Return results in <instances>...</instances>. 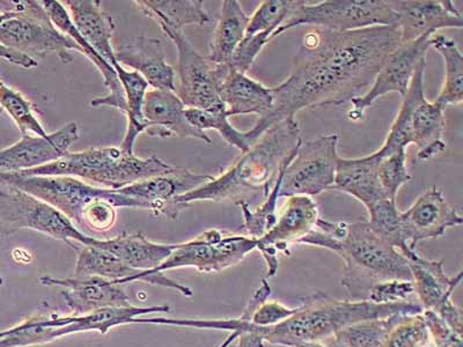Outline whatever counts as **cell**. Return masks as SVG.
Masks as SVG:
<instances>
[{"instance_id":"obj_1","label":"cell","mask_w":463,"mask_h":347,"mask_svg":"<svg viewBox=\"0 0 463 347\" xmlns=\"http://www.w3.org/2000/svg\"><path fill=\"white\" fill-rule=\"evenodd\" d=\"M401 43L399 28L376 26L353 32L308 27L282 84L270 87L274 107L245 131L250 147L275 124L300 110L341 106L370 89L384 61Z\"/></svg>"},{"instance_id":"obj_2","label":"cell","mask_w":463,"mask_h":347,"mask_svg":"<svg viewBox=\"0 0 463 347\" xmlns=\"http://www.w3.org/2000/svg\"><path fill=\"white\" fill-rule=\"evenodd\" d=\"M301 139L299 123L289 117L275 124L219 177L177 197L174 202L188 209L194 202H230L240 205L256 197L267 198L280 173L296 155Z\"/></svg>"},{"instance_id":"obj_3","label":"cell","mask_w":463,"mask_h":347,"mask_svg":"<svg viewBox=\"0 0 463 347\" xmlns=\"http://www.w3.org/2000/svg\"><path fill=\"white\" fill-rule=\"evenodd\" d=\"M300 245L325 248L345 260L342 286L354 300L369 299L372 288L390 280L412 282L409 259L372 230L369 222H330L318 219Z\"/></svg>"},{"instance_id":"obj_4","label":"cell","mask_w":463,"mask_h":347,"mask_svg":"<svg viewBox=\"0 0 463 347\" xmlns=\"http://www.w3.org/2000/svg\"><path fill=\"white\" fill-rule=\"evenodd\" d=\"M421 305L412 301L395 304H374L369 300L333 299L317 292L305 297L296 313L279 324L266 328L251 325L241 318L224 321V330L232 333H256L264 342L293 347L303 342H325L347 325L358 322L394 315H416L423 313Z\"/></svg>"},{"instance_id":"obj_5","label":"cell","mask_w":463,"mask_h":347,"mask_svg":"<svg viewBox=\"0 0 463 347\" xmlns=\"http://www.w3.org/2000/svg\"><path fill=\"white\" fill-rule=\"evenodd\" d=\"M174 169L175 167L156 156L140 159L135 155L123 152L119 147H106L68 152L53 163L18 174L24 176L80 177L109 190H119Z\"/></svg>"},{"instance_id":"obj_6","label":"cell","mask_w":463,"mask_h":347,"mask_svg":"<svg viewBox=\"0 0 463 347\" xmlns=\"http://www.w3.org/2000/svg\"><path fill=\"white\" fill-rule=\"evenodd\" d=\"M425 70L427 57L417 65L398 116L378 150L382 155L405 150L411 145L419 148V159L421 161L436 158L445 152V109L425 98Z\"/></svg>"},{"instance_id":"obj_7","label":"cell","mask_w":463,"mask_h":347,"mask_svg":"<svg viewBox=\"0 0 463 347\" xmlns=\"http://www.w3.org/2000/svg\"><path fill=\"white\" fill-rule=\"evenodd\" d=\"M0 184L22 190L48 202L72 222L82 226L86 213L99 202H109L114 208L143 209L160 214L152 202L122 195L116 190L100 189L71 176H24L0 172Z\"/></svg>"},{"instance_id":"obj_8","label":"cell","mask_w":463,"mask_h":347,"mask_svg":"<svg viewBox=\"0 0 463 347\" xmlns=\"http://www.w3.org/2000/svg\"><path fill=\"white\" fill-rule=\"evenodd\" d=\"M12 7L0 11V44L31 58L55 53L61 61H73L71 52L82 49L58 29L36 0L11 2Z\"/></svg>"},{"instance_id":"obj_9","label":"cell","mask_w":463,"mask_h":347,"mask_svg":"<svg viewBox=\"0 0 463 347\" xmlns=\"http://www.w3.org/2000/svg\"><path fill=\"white\" fill-rule=\"evenodd\" d=\"M258 247V239L242 234L225 233L219 230H209L192 241L175 245L171 256L155 270L118 280L115 284L148 283V276L163 274L164 271L180 267H195L204 274H216L237 266Z\"/></svg>"},{"instance_id":"obj_10","label":"cell","mask_w":463,"mask_h":347,"mask_svg":"<svg viewBox=\"0 0 463 347\" xmlns=\"http://www.w3.org/2000/svg\"><path fill=\"white\" fill-rule=\"evenodd\" d=\"M23 230L40 231L76 251L80 249L74 242L82 246H95L98 242V239L81 233L68 217L48 202L22 190L7 188L0 192V237H11Z\"/></svg>"},{"instance_id":"obj_11","label":"cell","mask_w":463,"mask_h":347,"mask_svg":"<svg viewBox=\"0 0 463 347\" xmlns=\"http://www.w3.org/2000/svg\"><path fill=\"white\" fill-rule=\"evenodd\" d=\"M395 26L391 0H326L305 2L272 34L271 40L289 29L307 26L334 32H353L376 26Z\"/></svg>"},{"instance_id":"obj_12","label":"cell","mask_w":463,"mask_h":347,"mask_svg":"<svg viewBox=\"0 0 463 347\" xmlns=\"http://www.w3.org/2000/svg\"><path fill=\"white\" fill-rule=\"evenodd\" d=\"M177 49L175 94L185 108L208 109L221 100L229 64H217L198 52L184 31L160 27Z\"/></svg>"},{"instance_id":"obj_13","label":"cell","mask_w":463,"mask_h":347,"mask_svg":"<svg viewBox=\"0 0 463 347\" xmlns=\"http://www.w3.org/2000/svg\"><path fill=\"white\" fill-rule=\"evenodd\" d=\"M338 135L301 142L280 182L279 198L317 196L332 189L338 159Z\"/></svg>"},{"instance_id":"obj_14","label":"cell","mask_w":463,"mask_h":347,"mask_svg":"<svg viewBox=\"0 0 463 347\" xmlns=\"http://www.w3.org/2000/svg\"><path fill=\"white\" fill-rule=\"evenodd\" d=\"M432 35L427 34L411 42L400 43L399 47L388 56L366 93L351 101L354 110L349 113L350 119L354 121L361 119L364 111L383 95L398 93L401 98L404 97L417 65L427 57V52L431 48L430 39Z\"/></svg>"},{"instance_id":"obj_15","label":"cell","mask_w":463,"mask_h":347,"mask_svg":"<svg viewBox=\"0 0 463 347\" xmlns=\"http://www.w3.org/2000/svg\"><path fill=\"white\" fill-rule=\"evenodd\" d=\"M320 219L318 208L312 197L293 196L285 202L274 227L258 239V247L268 266L267 277L279 271V254L289 256V247L299 243L314 230Z\"/></svg>"},{"instance_id":"obj_16","label":"cell","mask_w":463,"mask_h":347,"mask_svg":"<svg viewBox=\"0 0 463 347\" xmlns=\"http://www.w3.org/2000/svg\"><path fill=\"white\" fill-rule=\"evenodd\" d=\"M412 276L413 288L420 297L421 307L431 311L449 325L450 328L462 334L461 309L450 300L454 289L462 282L463 272L449 278L444 271L442 260H428L417 255L409 259Z\"/></svg>"},{"instance_id":"obj_17","label":"cell","mask_w":463,"mask_h":347,"mask_svg":"<svg viewBox=\"0 0 463 347\" xmlns=\"http://www.w3.org/2000/svg\"><path fill=\"white\" fill-rule=\"evenodd\" d=\"M462 222L458 210L446 202L437 187L428 190L411 209L401 212L402 237L411 251H415L417 243L441 238L450 227L461 226Z\"/></svg>"},{"instance_id":"obj_18","label":"cell","mask_w":463,"mask_h":347,"mask_svg":"<svg viewBox=\"0 0 463 347\" xmlns=\"http://www.w3.org/2000/svg\"><path fill=\"white\" fill-rule=\"evenodd\" d=\"M401 43L411 42L445 28H462L460 12L450 0H391Z\"/></svg>"},{"instance_id":"obj_19","label":"cell","mask_w":463,"mask_h":347,"mask_svg":"<svg viewBox=\"0 0 463 347\" xmlns=\"http://www.w3.org/2000/svg\"><path fill=\"white\" fill-rule=\"evenodd\" d=\"M78 139L80 127L76 122L65 124L49 138L23 136L18 143L0 151V172L20 173L53 163L64 156Z\"/></svg>"},{"instance_id":"obj_20","label":"cell","mask_w":463,"mask_h":347,"mask_svg":"<svg viewBox=\"0 0 463 347\" xmlns=\"http://www.w3.org/2000/svg\"><path fill=\"white\" fill-rule=\"evenodd\" d=\"M40 282L45 286L61 287V295L74 316L87 315L107 308L131 307L129 296L119 285L101 277L57 279L44 276L41 277Z\"/></svg>"},{"instance_id":"obj_21","label":"cell","mask_w":463,"mask_h":347,"mask_svg":"<svg viewBox=\"0 0 463 347\" xmlns=\"http://www.w3.org/2000/svg\"><path fill=\"white\" fill-rule=\"evenodd\" d=\"M213 179V176L200 175L188 169L175 167L172 172L136 182L116 192L136 200L152 202L158 206L160 214L169 219H176L185 208L184 205L175 204L174 201Z\"/></svg>"},{"instance_id":"obj_22","label":"cell","mask_w":463,"mask_h":347,"mask_svg":"<svg viewBox=\"0 0 463 347\" xmlns=\"http://www.w3.org/2000/svg\"><path fill=\"white\" fill-rule=\"evenodd\" d=\"M184 111L185 106L175 92L147 90L143 107L144 117L150 124L147 135L159 138L177 136L180 138H194L209 145L213 144V140L204 131L189 123Z\"/></svg>"},{"instance_id":"obj_23","label":"cell","mask_w":463,"mask_h":347,"mask_svg":"<svg viewBox=\"0 0 463 347\" xmlns=\"http://www.w3.org/2000/svg\"><path fill=\"white\" fill-rule=\"evenodd\" d=\"M115 57L119 65L139 73L153 89L175 92V72L166 61L160 40L137 37L131 44L119 47Z\"/></svg>"},{"instance_id":"obj_24","label":"cell","mask_w":463,"mask_h":347,"mask_svg":"<svg viewBox=\"0 0 463 347\" xmlns=\"http://www.w3.org/2000/svg\"><path fill=\"white\" fill-rule=\"evenodd\" d=\"M70 8V18L82 40L111 68L118 64L111 45L116 23L103 10L100 0H65Z\"/></svg>"},{"instance_id":"obj_25","label":"cell","mask_w":463,"mask_h":347,"mask_svg":"<svg viewBox=\"0 0 463 347\" xmlns=\"http://www.w3.org/2000/svg\"><path fill=\"white\" fill-rule=\"evenodd\" d=\"M379 161L376 152L357 159L338 156L332 189L354 197L367 211L376 202L388 200L379 181Z\"/></svg>"},{"instance_id":"obj_26","label":"cell","mask_w":463,"mask_h":347,"mask_svg":"<svg viewBox=\"0 0 463 347\" xmlns=\"http://www.w3.org/2000/svg\"><path fill=\"white\" fill-rule=\"evenodd\" d=\"M41 4H43L44 10L47 11L49 18H51L52 23L55 24V26L60 29L63 34L69 36L70 39L73 40L74 42L80 45L82 49V55L89 58V60L97 66V69L102 74L105 86L109 87L110 90L109 94L106 95V97L95 98L94 100L90 102V106H109L111 107V108L121 110L122 113L126 114V94H124L123 87L121 82L118 80V74H116L115 70L111 68L107 61H103L102 58L99 56L84 40H82L80 33H78L77 29L74 28L68 11H66L65 7L61 5V3L56 2V0H43Z\"/></svg>"},{"instance_id":"obj_27","label":"cell","mask_w":463,"mask_h":347,"mask_svg":"<svg viewBox=\"0 0 463 347\" xmlns=\"http://www.w3.org/2000/svg\"><path fill=\"white\" fill-rule=\"evenodd\" d=\"M221 100L226 107L227 116L258 115L266 117L274 107L271 89L247 74L230 70L221 89Z\"/></svg>"},{"instance_id":"obj_28","label":"cell","mask_w":463,"mask_h":347,"mask_svg":"<svg viewBox=\"0 0 463 347\" xmlns=\"http://www.w3.org/2000/svg\"><path fill=\"white\" fill-rule=\"evenodd\" d=\"M95 247L114 254L134 270L151 271L171 256L175 245H159L143 234L123 233L115 239H98Z\"/></svg>"},{"instance_id":"obj_29","label":"cell","mask_w":463,"mask_h":347,"mask_svg":"<svg viewBox=\"0 0 463 347\" xmlns=\"http://www.w3.org/2000/svg\"><path fill=\"white\" fill-rule=\"evenodd\" d=\"M153 313H169L168 305H155V307L139 308H107L87 315L73 316L71 324L57 328L49 334L48 342L64 337L66 334L99 332L101 333H109L114 326L122 324H138V316L147 315Z\"/></svg>"},{"instance_id":"obj_30","label":"cell","mask_w":463,"mask_h":347,"mask_svg":"<svg viewBox=\"0 0 463 347\" xmlns=\"http://www.w3.org/2000/svg\"><path fill=\"white\" fill-rule=\"evenodd\" d=\"M134 4L160 27L184 31L189 24L203 26L211 22L202 0H136Z\"/></svg>"},{"instance_id":"obj_31","label":"cell","mask_w":463,"mask_h":347,"mask_svg":"<svg viewBox=\"0 0 463 347\" xmlns=\"http://www.w3.org/2000/svg\"><path fill=\"white\" fill-rule=\"evenodd\" d=\"M250 16L238 0L222 2L221 19L210 44L209 60L217 64H229L232 55L246 35Z\"/></svg>"},{"instance_id":"obj_32","label":"cell","mask_w":463,"mask_h":347,"mask_svg":"<svg viewBox=\"0 0 463 347\" xmlns=\"http://www.w3.org/2000/svg\"><path fill=\"white\" fill-rule=\"evenodd\" d=\"M114 70L123 87L127 102L128 130L119 148L129 155H135L136 139L143 132L147 134L150 130V124L145 119L143 114L145 94L147 92L148 84L139 73L128 71L118 63L114 66Z\"/></svg>"},{"instance_id":"obj_33","label":"cell","mask_w":463,"mask_h":347,"mask_svg":"<svg viewBox=\"0 0 463 347\" xmlns=\"http://www.w3.org/2000/svg\"><path fill=\"white\" fill-rule=\"evenodd\" d=\"M431 47L440 53L445 63V78L439 95L434 101L442 108L461 105L463 101V56L456 41L445 35L433 34Z\"/></svg>"},{"instance_id":"obj_34","label":"cell","mask_w":463,"mask_h":347,"mask_svg":"<svg viewBox=\"0 0 463 347\" xmlns=\"http://www.w3.org/2000/svg\"><path fill=\"white\" fill-rule=\"evenodd\" d=\"M143 271L134 270L109 251L95 246H84L78 255L74 277H101L110 282H118Z\"/></svg>"},{"instance_id":"obj_35","label":"cell","mask_w":463,"mask_h":347,"mask_svg":"<svg viewBox=\"0 0 463 347\" xmlns=\"http://www.w3.org/2000/svg\"><path fill=\"white\" fill-rule=\"evenodd\" d=\"M401 315L358 322L325 341L329 347H383L384 338Z\"/></svg>"},{"instance_id":"obj_36","label":"cell","mask_w":463,"mask_h":347,"mask_svg":"<svg viewBox=\"0 0 463 347\" xmlns=\"http://www.w3.org/2000/svg\"><path fill=\"white\" fill-rule=\"evenodd\" d=\"M185 117L189 123L202 131L216 130L231 146L237 147L241 153L250 148L245 132L235 129L229 121L224 103L219 101L208 109L185 108Z\"/></svg>"},{"instance_id":"obj_37","label":"cell","mask_w":463,"mask_h":347,"mask_svg":"<svg viewBox=\"0 0 463 347\" xmlns=\"http://www.w3.org/2000/svg\"><path fill=\"white\" fill-rule=\"evenodd\" d=\"M367 213L370 218L367 222L375 234L390 242L408 259L417 256L416 251L409 249L407 243L404 242L402 229H401V212L396 206V202L383 200L376 202L367 211Z\"/></svg>"},{"instance_id":"obj_38","label":"cell","mask_w":463,"mask_h":347,"mask_svg":"<svg viewBox=\"0 0 463 347\" xmlns=\"http://www.w3.org/2000/svg\"><path fill=\"white\" fill-rule=\"evenodd\" d=\"M0 106L11 116L23 136L34 134L37 137H51V134L44 130L43 124L36 117L34 106L23 94L8 87L2 78H0Z\"/></svg>"},{"instance_id":"obj_39","label":"cell","mask_w":463,"mask_h":347,"mask_svg":"<svg viewBox=\"0 0 463 347\" xmlns=\"http://www.w3.org/2000/svg\"><path fill=\"white\" fill-rule=\"evenodd\" d=\"M303 3L304 0H264L250 16L246 35L267 33L272 36Z\"/></svg>"},{"instance_id":"obj_40","label":"cell","mask_w":463,"mask_h":347,"mask_svg":"<svg viewBox=\"0 0 463 347\" xmlns=\"http://www.w3.org/2000/svg\"><path fill=\"white\" fill-rule=\"evenodd\" d=\"M287 169V168H285ZM285 169L277 180L275 187L272 188L267 198H264L262 204L251 210L250 204L242 202L240 204L243 214V224L241 226V234L246 237L260 239L275 226L277 221V202L279 200L280 182L283 179Z\"/></svg>"},{"instance_id":"obj_41","label":"cell","mask_w":463,"mask_h":347,"mask_svg":"<svg viewBox=\"0 0 463 347\" xmlns=\"http://www.w3.org/2000/svg\"><path fill=\"white\" fill-rule=\"evenodd\" d=\"M378 153V176L384 195L388 200L396 202V196L401 187L411 181V175L407 167V153L405 150H396L390 153Z\"/></svg>"},{"instance_id":"obj_42","label":"cell","mask_w":463,"mask_h":347,"mask_svg":"<svg viewBox=\"0 0 463 347\" xmlns=\"http://www.w3.org/2000/svg\"><path fill=\"white\" fill-rule=\"evenodd\" d=\"M430 340L421 314L401 315L384 338L383 347H425Z\"/></svg>"},{"instance_id":"obj_43","label":"cell","mask_w":463,"mask_h":347,"mask_svg":"<svg viewBox=\"0 0 463 347\" xmlns=\"http://www.w3.org/2000/svg\"><path fill=\"white\" fill-rule=\"evenodd\" d=\"M271 35L267 33H259L254 35H245L241 42L232 55L230 68L239 73L246 74L253 66L256 58L263 48L270 42Z\"/></svg>"},{"instance_id":"obj_44","label":"cell","mask_w":463,"mask_h":347,"mask_svg":"<svg viewBox=\"0 0 463 347\" xmlns=\"http://www.w3.org/2000/svg\"><path fill=\"white\" fill-rule=\"evenodd\" d=\"M415 292L412 282L405 280H390L380 283L371 289L369 301L374 304H395L408 300Z\"/></svg>"},{"instance_id":"obj_45","label":"cell","mask_w":463,"mask_h":347,"mask_svg":"<svg viewBox=\"0 0 463 347\" xmlns=\"http://www.w3.org/2000/svg\"><path fill=\"white\" fill-rule=\"evenodd\" d=\"M430 336L433 338L436 347H463L462 334L454 332L437 314L431 311L421 313Z\"/></svg>"},{"instance_id":"obj_46","label":"cell","mask_w":463,"mask_h":347,"mask_svg":"<svg viewBox=\"0 0 463 347\" xmlns=\"http://www.w3.org/2000/svg\"><path fill=\"white\" fill-rule=\"evenodd\" d=\"M296 313V308H289L287 305L277 303V301H266L260 305L251 314L250 324L259 326V328H266V326L275 325Z\"/></svg>"},{"instance_id":"obj_47","label":"cell","mask_w":463,"mask_h":347,"mask_svg":"<svg viewBox=\"0 0 463 347\" xmlns=\"http://www.w3.org/2000/svg\"><path fill=\"white\" fill-rule=\"evenodd\" d=\"M0 58H4L12 64L22 66L24 69L36 68L37 61L34 58L24 55L22 52L11 51L4 45L0 44Z\"/></svg>"},{"instance_id":"obj_48","label":"cell","mask_w":463,"mask_h":347,"mask_svg":"<svg viewBox=\"0 0 463 347\" xmlns=\"http://www.w3.org/2000/svg\"><path fill=\"white\" fill-rule=\"evenodd\" d=\"M237 341L238 344L234 347H264L266 345L262 338L253 332L240 333Z\"/></svg>"},{"instance_id":"obj_49","label":"cell","mask_w":463,"mask_h":347,"mask_svg":"<svg viewBox=\"0 0 463 347\" xmlns=\"http://www.w3.org/2000/svg\"><path fill=\"white\" fill-rule=\"evenodd\" d=\"M293 347H329L326 344L325 342H303V344H298Z\"/></svg>"},{"instance_id":"obj_50","label":"cell","mask_w":463,"mask_h":347,"mask_svg":"<svg viewBox=\"0 0 463 347\" xmlns=\"http://www.w3.org/2000/svg\"><path fill=\"white\" fill-rule=\"evenodd\" d=\"M8 334V330L6 332L0 333V340H3V338H5Z\"/></svg>"},{"instance_id":"obj_51","label":"cell","mask_w":463,"mask_h":347,"mask_svg":"<svg viewBox=\"0 0 463 347\" xmlns=\"http://www.w3.org/2000/svg\"><path fill=\"white\" fill-rule=\"evenodd\" d=\"M2 284H3V280H2V279H0V285H2Z\"/></svg>"}]
</instances>
